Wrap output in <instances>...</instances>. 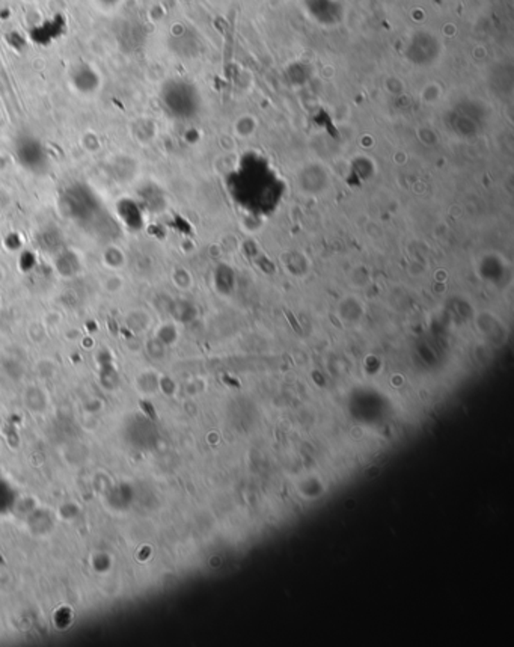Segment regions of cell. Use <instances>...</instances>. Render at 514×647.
<instances>
[{
    "mask_svg": "<svg viewBox=\"0 0 514 647\" xmlns=\"http://www.w3.org/2000/svg\"><path fill=\"white\" fill-rule=\"evenodd\" d=\"M94 2L97 3L100 10L112 11V10H117V8L124 2V0H94Z\"/></svg>",
    "mask_w": 514,
    "mask_h": 647,
    "instance_id": "3957f363",
    "label": "cell"
},
{
    "mask_svg": "<svg viewBox=\"0 0 514 647\" xmlns=\"http://www.w3.org/2000/svg\"><path fill=\"white\" fill-rule=\"evenodd\" d=\"M67 22L64 15H53L51 19L41 22L40 24H35V28L31 31V40L35 44H51V42L59 40L65 33Z\"/></svg>",
    "mask_w": 514,
    "mask_h": 647,
    "instance_id": "6da1fadb",
    "label": "cell"
},
{
    "mask_svg": "<svg viewBox=\"0 0 514 647\" xmlns=\"http://www.w3.org/2000/svg\"><path fill=\"white\" fill-rule=\"evenodd\" d=\"M69 81L83 94H92L100 88V73L88 62L74 64L69 69Z\"/></svg>",
    "mask_w": 514,
    "mask_h": 647,
    "instance_id": "7a4b0ae2",
    "label": "cell"
}]
</instances>
